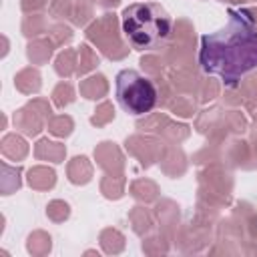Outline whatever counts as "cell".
<instances>
[{"label":"cell","instance_id":"obj_1","mask_svg":"<svg viewBox=\"0 0 257 257\" xmlns=\"http://www.w3.org/2000/svg\"><path fill=\"white\" fill-rule=\"evenodd\" d=\"M227 24L201 36L199 64L225 88H235L257 70V20L245 8H229Z\"/></svg>","mask_w":257,"mask_h":257},{"label":"cell","instance_id":"obj_2","mask_svg":"<svg viewBox=\"0 0 257 257\" xmlns=\"http://www.w3.org/2000/svg\"><path fill=\"white\" fill-rule=\"evenodd\" d=\"M120 26L131 48L143 52L159 48L169 38L173 18L157 2H133L122 10Z\"/></svg>","mask_w":257,"mask_h":257},{"label":"cell","instance_id":"obj_3","mask_svg":"<svg viewBox=\"0 0 257 257\" xmlns=\"http://www.w3.org/2000/svg\"><path fill=\"white\" fill-rule=\"evenodd\" d=\"M157 86L147 74L135 68H124L116 74V100L128 114H149L157 106Z\"/></svg>","mask_w":257,"mask_h":257}]
</instances>
